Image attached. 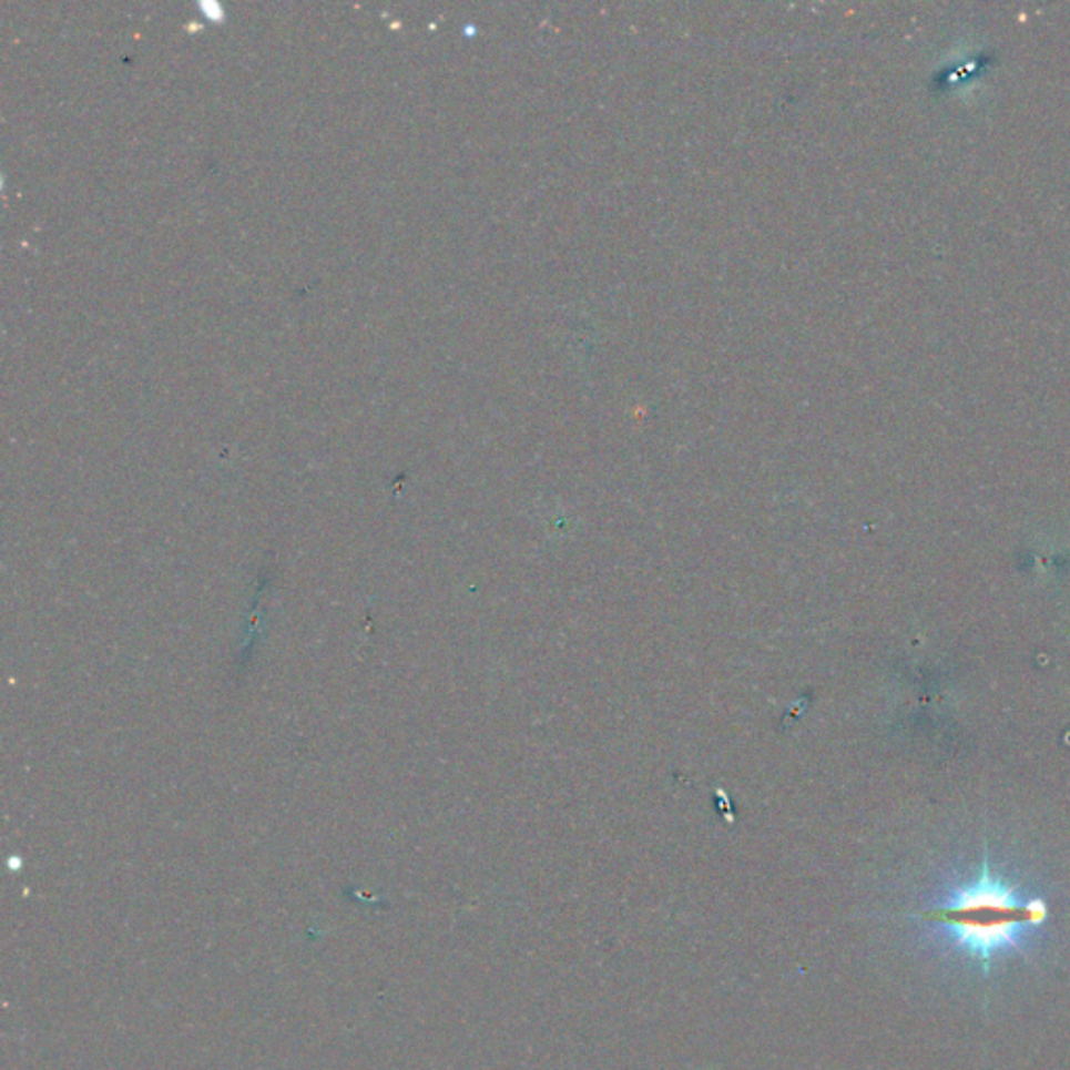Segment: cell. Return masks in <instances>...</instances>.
<instances>
[{
	"mask_svg": "<svg viewBox=\"0 0 1070 1070\" xmlns=\"http://www.w3.org/2000/svg\"><path fill=\"white\" fill-rule=\"evenodd\" d=\"M906 935L945 977L985 999L1022 970L1058 958L1067 944L1052 899L991 866L928 895L906 914Z\"/></svg>",
	"mask_w": 1070,
	"mask_h": 1070,
	"instance_id": "6da1fadb",
	"label": "cell"
}]
</instances>
